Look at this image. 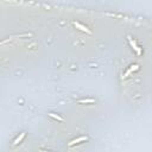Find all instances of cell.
Masks as SVG:
<instances>
[{
  "label": "cell",
  "mask_w": 152,
  "mask_h": 152,
  "mask_svg": "<svg viewBox=\"0 0 152 152\" xmlns=\"http://www.w3.org/2000/svg\"><path fill=\"white\" fill-rule=\"evenodd\" d=\"M128 42H130V45H131V48L134 50V51L137 53V55H141V49L137 45V43H135V40H133L131 37H128Z\"/></svg>",
  "instance_id": "1"
},
{
  "label": "cell",
  "mask_w": 152,
  "mask_h": 152,
  "mask_svg": "<svg viewBox=\"0 0 152 152\" xmlns=\"http://www.w3.org/2000/svg\"><path fill=\"white\" fill-rule=\"evenodd\" d=\"M88 140V137L87 135H83V137H79V138H76V139H74V140H71L69 144H68V146L69 147H71V146H74V145H76V144H80V143H82V141H87Z\"/></svg>",
  "instance_id": "2"
},
{
  "label": "cell",
  "mask_w": 152,
  "mask_h": 152,
  "mask_svg": "<svg viewBox=\"0 0 152 152\" xmlns=\"http://www.w3.org/2000/svg\"><path fill=\"white\" fill-rule=\"evenodd\" d=\"M73 24H74V26H75L76 29H79V30H81L82 32H86V33H88V35H90V33H91V31H90V30H89V29H88L87 26H84V25H82L81 23H77V22H74Z\"/></svg>",
  "instance_id": "3"
},
{
  "label": "cell",
  "mask_w": 152,
  "mask_h": 152,
  "mask_svg": "<svg viewBox=\"0 0 152 152\" xmlns=\"http://www.w3.org/2000/svg\"><path fill=\"white\" fill-rule=\"evenodd\" d=\"M138 69H139V66H138V64H133V66H131V68H130V69H128V70L125 73L124 79H127V77H128V76H130L132 73H134V71H135V70H138Z\"/></svg>",
  "instance_id": "4"
},
{
  "label": "cell",
  "mask_w": 152,
  "mask_h": 152,
  "mask_svg": "<svg viewBox=\"0 0 152 152\" xmlns=\"http://www.w3.org/2000/svg\"><path fill=\"white\" fill-rule=\"evenodd\" d=\"M25 135H26V133H25V132L20 133V135H19V137H17V138H16V140L13 141V145H18V144H20V143H22V140L25 138Z\"/></svg>",
  "instance_id": "5"
},
{
  "label": "cell",
  "mask_w": 152,
  "mask_h": 152,
  "mask_svg": "<svg viewBox=\"0 0 152 152\" xmlns=\"http://www.w3.org/2000/svg\"><path fill=\"white\" fill-rule=\"evenodd\" d=\"M95 100L94 99H84V100H79L77 104H94Z\"/></svg>",
  "instance_id": "6"
},
{
  "label": "cell",
  "mask_w": 152,
  "mask_h": 152,
  "mask_svg": "<svg viewBox=\"0 0 152 152\" xmlns=\"http://www.w3.org/2000/svg\"><path fill=\"white\" fill-rule=\"evenodd\" d=\"M49 115L51 117V118H54V119H56V120H58V121H63V119L60 117V115H57V114H55V113H49Z\"/></svg>",
  "instance_id": "7"
}]
</instances>
